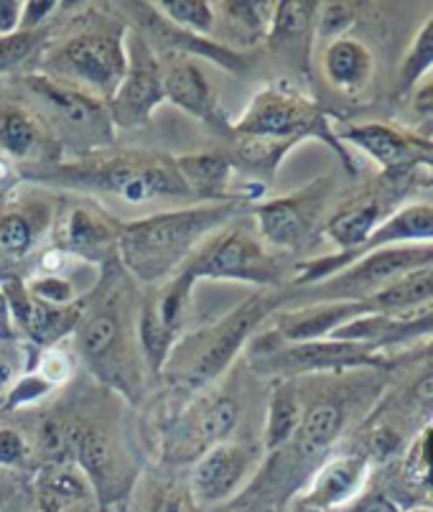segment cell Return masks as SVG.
Listing matches in <instances>:
<instances>
[{"mask_svg":"<svg viewBox=\"0 0 433 512\" xmlns=\"http://www.w3.org/2000/svg\"><path fill=\"white\" fill-rule=\"evenodd\" d=\"M319 34L321 36H339L349 23H352V11H349L347 3H327V6H319Z\"/></svg>","mask_w":433,"mask_h":512,"instance_id":"obj_43","label":"cell"},{"mask_svg":"<svg viewBox=\"0 0 433 512\" xmlns=\"http://www.w3.org/2000/svg\"><path fill=\"white\" fill-rule=\"evenodd\" d=\"M433 240V207L428 204H413V207L400 209L398 214H393L388 222L377 227L372 232L370 240L357 250L355 255H349L347 260L337 265V271L342 265H349L352 260H357L360 255L372 253V250L380 248H393L398 242H431Z\"/></svg>","mask_w":433,"mask_h":512,"instance_id":"obj_26","label":"cell"},{"mask_svg":"<svg viewBox=\"0 0 433 512\" xmlns=\"http://www.w3.org/2000/svg\"><path fill=\"white\" fill-rule=\"evenodd\" d=\"M255 462V451L242 441H220L194 462L189 495L202 507L222 505L245 487Z\"/></svg>","mask_w":433,"mask_h":512,"instance_id":"obj_16","label":"cell"},{"mask_svg":"<svg viewBox=\"0 0 433 512\" xmlns=\"http://www.w3.org/2000/svg\"><path fill=\"white\" fill-rule=\"evenodd\" d=\"M327 189V181H316L296 194L255 204L253 217L258 235L263 237L260 242L281 250L301 248L319 217V209L324 207Z\"/></svg>","mask_w":433,"mask_h":512,"instance_id":"obj_14","label":"cell"},{"mask_svg":"<svg viewBox=\"0 0 433 512\" xmlns=\"http://www.w3.org/2000/svg\"><path fill=\"white\" fill-rule=\"evenodd\" d=\"M31 459V446L21 431L0 426V469H23Z\"/></svg>","mask_w":433,"mask_h":512,"instance_id":"obj_41","label":"cell"},{"mask_svg":"<svg viewBox=\"0 0 433 512\" xmlns=\"http://www.w3.org/2000/svg\"><path fill=\"white\" fill-rule=\"evenodd\" d=\"M342 138L370 153L377 164L388 169L390 174L393 171H408L423 156L421 143L408 136H400L388 125H355V128L344 130Z\"/></svg>","mask_w":433,"mask_h":512,"instance_id":"obj_24","label":"cell"},{"mask_svg":"<svg viewBox=\"0 0 433 512\" xmlns=\"http://www.w3.org/2000/svg\"><path fill=\"white\" fill-rule=\"evenodd\" d=\"M125 34L128 26H107L72 36L46 57V74L107 102L128 69Z\"/></svg>","mask_w":433,"mask_h":512,"instance_id":"obj_5","label":"cell"},{"mask_svg":"<svg viewBox=\"0 0 433 512\" xmlns=\"http://www.w3.org/2000/svg\"><path fill=\"white\" fill-rule=\"evenodd\" d=\"M433 67V18L421 29V34L413 41L408 57H405L403 69H400V87L411 90L418 79Z\"/></svg>","mask_w":433,"mask_h":512,"instance_id":"obj_37","label":"cell"},{"mask_svg":"<svg viewBox=\"0 0 433 512\" xmlns=\"http://www.w3.org/2000/svg\"><path fill=\"white\" fill-rule=\"evenodd\" d=\"M151 512H184V500L174 495V492H166V495H161L153 502Z\"/></svg>","mask_w":433,"mask_h":512,"instance_id":"obj_50","label":"cell"},{"mask_svg":"<svg viewBox=\"0 0 433 512\" xmlns=\"http://www.w3.org/2000/svg\"><path fill=\"white\" fill-rule=\"evenodd\" d=\"M365 477V462L360 456H342V459H334V462L324 464L321 472L316 474V479L311 482V490L306 495V502L316 507H329L342 505L344 500H349V495H355L357 484Z\"/></svg>","mask_w":433,"mask_h":512,"instance_id":"obj_27","label":"cell"},{"mask_svg":"<svg viewBox=\"0 0 433 512\" xmlns=\"http://www.w3.org/2000/svg\"><path fill=\"white\" fill-rule=\"evenodd\" d=\"M380 365L370 344L316 339V342L286 344L268 349L253 360V370L260 375H301V372L344 370V367Z\"/></svg>","mask_w":433,"mask_h":512,"instance_id":"obj_13","label":"cell"},{"mask_svg":"<svg viewBox=\"0 0 433 512\" xmlns=\"http://www.w3.org/2000/svg\"><path fill=\"white\" fill-rule=\"evenodd\" d=\"M26 288H29V293L34 296V299L46 301V304H54V306H72L79 301L69 278L34 276L29 283H26Z\"/></svg>","mask_w":433,"mask_h":512,"instance_id":"obj_40","label":"cell"},{"mask_svg":"<svg viewBox=\"0 0 433 512\" xmlns=\"http://www.w3.org/2000/svg\"><path fill=\"white\" fill-rule=\"evenodd\" d=\"M181 271L194 281H240L255 286H276L281 281L278 260L263 242L242 227H222L194 250Z\"/></svg>","mask_w":433,"mask_h":512,"instance_id":"obj_8","label":"cell"},{"mask_svg":"<svg viewBox=\"0 0 433 512\" xmlns=\"http://www.w3.org/2000/svg\"><path fill=\"white\" fill-rule=\"evenodd\" d=\"M49 227V212L41 204H11L0 212V263H21L36 248Z\"/></svg>","mask_w":433,"mask_h":512,"instance_id":"obj_25","label":"cell"},{"mask_svg":"<svg viewBox=\"0 0 433 512\" xmlns=\"http://www.w3.org/2000/svg\"><path fill=\"white\" fill-rule=\"evenodd\" d=\"M194 286H197V281L179 271L161 286H153V291L138 306L135 337H138V347H141L148 375H164V370L169 367L176 339H179V332L184 329V321L189 316Z\"/></svg>","mask_w":433,"mask_h":512,"instance_id":"obj_9","label":"cell"},{"mask_svg":"<svg viewBox=\"0 0 433 512\" xmlns=\"http://www.w3.org/2000/svg\"><path fill=\"white\" fill-rule=\"evenodd\" d=\"M16 383V377H13V362L11 357L0 349V403L6 398V393L11 390V385Z\"/></svg>","mask_w":433,"mask_h":512,"instance_id":"obj_48","label":"cell"},{"mask_svg":"<svg viewBox=\"0 0 433 512\" xmlns=\"http://www.w3.org/2000/svg\"><path fill=\"white\" fill-rule=\"evenodd\" d=\"M339 428H342V411L334 403H319L304 413L293 441L304 456H316L329 449V444L337 439Z\"/></svg>","mask_w":433,"mask_h":512,"instance_id":"obj_31","label":"cell"},{"mask_svg":"<svg viewBox=\"0 0 433 512\" xmlns=\"http://www.w3.org/2000/svg\"><path fill=\"white\" fill-rule=\"evenodd\" d=\"M79 263H82V260L74 258L72 253L57 248V245H51V248H46L44 253L39 255V260H36V276L69 278V273H72Z\"/></svg>","mask_w":433,"mask_h":512,"instance_id":"obj_42","label":"cell"},{"mask_svg":"<svg viewBox=\"0 0 433 512\" xmlns=\"http://www.w3.org/2000/svg\"><path fill=\"white\" fill-rule=\"evenodd\" d=\"M174 164L194 199H202V202H230L232 199L235 164L230 153H184V156H174Z\"/></svg>","mask_w":433,"mask_h":512,"instance_id":"obj_23","label":"cell"},{"mask_svg":"<svg viewBox=\"0 0 433 512\" xmlns=\"http://www.w3.org/2000/svg\"><path fill=\"white\" fill-rule=\"evenodd\" d=\"M324 72L337 90H360L372 74L370 51L355 39H334L324 54Z\"/></svg>","mask_w":433,"mask_h":512,"instance_id":"obj_28","label":"cell"},{"mask_svg":"<svg viewBox=\"0 0 433 512\" xmlns=\"http://www.w3.org/2000/svg\"><path fill=\"white\" fill-rule=\"evenodd\" d=\"M16 337V327H13V316H11V304H8L6 293H3V286H0V342H13Z\"/></svg>","mask_w":433,"mask_h":512,"instance_id":"obj_47","label":"cell"},{"mask_svg":"<svg viewBox=\"0 0 433 512\" xmlns=\"http://www.w3.org/2000/svg\"><path fill=\"white\" fill-rule=\"evenodd\" d=\"M316 11L319 3L309 0H281L276 3V13L270 21L268 41L276 51H296L301 44L309 41L311 29H314Z\"/></svg>","mask_w":433,"mask_h":512,"instance_id":"obj_30","label":"cell"},{"mask_svg":"<svg viewBox=\"0 0 433 512\" xmlns=\"http://www.w3.org/2000/svg\"><path fill=\"white\" fill-rule=\"evenodd\" d=\"M153 8L176 29L189 31L202 39L212 36L214 3H207V0H153Z\"/></svg>","mask_w":433,"mask_h":512,"instance_id":"obj_33","label":"cell"},{"mask_svg":"<svg viewBox=\"0 0 433 512\" xmlns=\"http://www.w3.org/2000/svg\"><path fill=\"white\" fill-rule=\"evenodd\" d=\"M23 87L34 100V110L54 141H67L82 153L102 151L113 141V120L107 105L77 87L59 82L49 74H26Z\"/></svg>","mask_w":433,"mask_h":512,"instance_id":"obj_4","label":"cell"},{"mask_svg":"<svg viewBox=\"0 0 433 512\" xmlns=\"http://www.w3.org/2000/svg\"><path fill=\"white\" fill-rule=\"evenodd\" d=\"M242 204L199 202L192 207L158 212L146 220L120 222L118 227V260L128 276L146 286H161L184 268L194 250L212 232L230 225Z\"/></svg>","mask_w":433,"mask_h":512,"instance_id":"obj_2","label":"cell"},{"mask_svg":"<svg viewBox=\"0 0 433 512\" xmlns=\"http://www.w3.org/2000/svg\"><path fill=\"white\" fill-rule=\"evenodd\" d=\"M18 179L31 184L105 194L128 204H151L158 199H194L181 179L174 156L156 151H92L54 164L23 166Z\"/></svg>","mask_w":433,"mask_h":512,"instance_id":"obj_1","label":"cell"},{"mask_svg":"<svg viewBox=\"0 0 433 512\" xmlns=\"http://www.w3.org/2000/svg\"><path fill=\"white\" fill-rule=\"evenodd\" d=\"M125 13H130L133 18V29L148 41V44H161L169 51H179L184 57H207L214 64L230 69V72L242 74L248 69V62L242 54H237L230 46H222L212 39H202V36H194L189 31H181L176 26H171L166 18L158 16V11L153 8V3H125Z\"/></svg>","mask_w":433,"mask_h":512,"instance_id":"obj_18","label":"cell"},{"mask_svg":"<svg viewBox=\"0 0 433 512\" xmlns=\"http://www.w3.org/2000/svg\"><path fill=\"white\" fill-rule=\"evenodd\" d=\"M46 41V29L39 31H16L11 36L0 39V74H8L13 69L23 67L34 57L39 46Z\"/></svg>","mask_w":433,"mask_h":512,"instance_id":"obj_36","label":"cell"},{"mask_svg":"<svg viewBox=\"0 0 433 512\" xmlns=\"http://www.w3.org/2000/svg\"><path fill=\"white\" fill-rule=\"evenodd\" d=\"M118 227L120 222L95 204H72L57 220L54 245L82 263L105 265L118 258Z\"/></svg>","mask_w":433,"mask_h":512,"instance_id":"obj_17","label":"cell"},{"mask_svg":"<svg viewBox=\"0 0 433 512\" xmlns=\"http://www.w3.org/2000/svg\"><path fill=\"white\" fill-rule=\"evenodd\" d=\"M416 512H428V510H416Z\"/></svg>","mask_w":433,"mask_h":512,"instance_id":"obj_53","label":"cell"},{"mask_svg":"<svg viewBox=\"0 0 433 512\" xmlns=\"http://www.w3.org/2000/svg\"><path fill=\"white\" fill-rule=\"evenodd\" d=\"M23 0H0V39L21 31Z\"/></svg>","mask_w":433,"mask_h":512,"instance_id":"obj_45","label":"cell"},{"mask_svg":"<svg viewBox=\"0 0 433 512\" xmlns=\"http://www.w3.org/2000/svg\"><path fill=\"white\" fill-rule=\"evenodd\" d=\"M276 309V299L273 296H250L242 301L230 316L217 321L214 327L204 329L197 334V347L192 349V360L184 362L179 370V385H184L189 393H202L214 383L227 367L235 362L240 355V349L248 344V339L258 332V327L273 314Z\"/></svg>","mask_w":433,"mask_h":512,"instance_id":"obj_7","label":"cell"},{"mask_svg":"<svg viewBox=\"0 0 433 512\" xmlns=\"http://www.w3.org/2000/svg\"><path fill=\"white\" fill-rule=\"evenodd\" d=\"M74 367H77V362H74L72 352H67L62 344H54V347L41 349L34 372L44 380L46 385H51V388L57 390L72 380Z\"/></svg>","mask_w":433,"mask_h":512,"instance_id":"obj_38","label":"cell"},{"mask_svg":"<svg viewBox=\"0 0 433 512\" xmlns=\"http://www.w3.org/2000/svg\"><path fill=\"white\" fill-rule=\"evenodd\" d=\"M360 263L349 265L347 271L337 273L329 283L314 288L321 296L334 299L362 301V296H375L393 286L405 273L433 263V248H380L357 258Z\"/></svg>","mask_w":433,"mask_h":512,"instance_id":"obj_12","label":"cell"},{"mask_svg":"<svg viewBox=\"0 0 433 512\" xmlns=\"http://www.w3.org/2000/svg\"><path fill=\"white\" fill-rule=\"evenodd\" d=\"M0 286L11 304L13 327L21 329L29 342L46 349L62 344L64 337L77 332L82 314H85V299H79L72 306L46 304V301L34 299L26 288V281L11 276V273H0Z\"/></svg>","mask_w":433,"mask_h":512,"instance_id":"obj_15","label":"cell"},{"mask_svg":"<svg viewBox=\"0 0 433 512\" xmlns=\"http://www.w3.org/2000/svg\"><path fill=\"white\" fill-rule=\"evenodd\" d=\"M296 512H327V510H324V507L311 505V502H301V505L296 507Z\"/></svg>","mask_w":433,"mask_h":512,"instance_id":"obj_52","label":"cell"},{"mask_svg":"<svg viewBox=\"0 0 433 512\" xmlns=\"http://www.w3.org/2000/svg\"><path fill=\"white\" fill-rule=\"evenodd\" d=\"M214 8H222L227 21L253 34V41L268 34L273 13H276V3L270 0H222Z\"/></svg>","mask_w":433,"mask_h":512,"instance_id":"obj_34","label":"cell"},{"mask_svg":"<svg viewBox=\"0 0 433 512\" xmlns=\"http://www.w3.org/2000/svg\"><path fill=\"white\" fill-rule=\"evenodd\" d=\"M377 314L370 299L365 301H337V304L314 306V309L291 311V314L276 316V334L288 344L299 342H316L327 339L329 334L344 327L347 321L360 319V316Z\"/></svg>","mask_w":433,"mask_h":512,"instance_id":"obj_22","label":"cell"},{"mask_svg":"<svg viewBox=\"0 0 433 512\" xmlns=\"http://www.w3.org/2000/svg\"><path fill=\"white\" fill-rule=\"evenodd\" d=\"M240 408L220 393L197 395L179 413L166 418L161 436V454L171 464L197 462L204 451L227 439L235 428Z\"/></svg>","mask_w":433,"mask_h":512,"instance_id":"obj_10","label":"cell"},{"mask_svg":"<svg viewBox=\"0 0 433 512\" xmlns=\"http://www.w3.org/2000/svg\"><path fill=\"white\" fill-rule=\"evenodd\" d=\"M169 57L164 64V95L166 100L181 107L184 113L194 115L212 128H225L230 133V123H225L220 113V102L212 90V82L202 72L194 59L184 54H164Z\"/></svg>","mask_w":433,"mask_h":512,"instance_id":"obj_20","label":"cell"},{"mask_svg":"<svg viewBox=\"0 0 433 512\" xmlns=\"http://www.w3.org/2000/svg\"><path fill=\"white\" fill-rule=\"evenodd\" d=\"M51 390L54 388H51V385H46L44 380H41V377L31 370L29 375L18 377L16 383L11 385V390H8L6 398H3V408H6V411H18V408L36 406V403H39V400H44Z\"/></svg>","mask_w":433,"mask_h":512,"instance_id":"obj_39","label":"cell"},{"mask_svg":"<svg viewBox=\"0 0 433 512\" xmlns=\"http://www.w3.org/2000/svg\"><path fill=\"white\" fill-rule=\"evenodd\" d=\"M77 349L100 383L118 390L128 403L138 406L143 395V357L138 337H130L120 291L102 296L100 304L82 314L77 327Z\"/></svg>","mask_w":433,"mask_h":512,"instance_id":"obj_3","label":"cell"},{"mask_svg":"<svg viewBox=\"0 0 433 512\" xmlns=\"http://www.w3.org/2000/svg\"><path fill=\"white\" fill-rule=\"evenodd\" d=\"M74 434L77 426L64 421H44L39 428V451L44 464H74Z\"/></svg>","mask_w":433,"mask_h":512,"instance_id":"obj_35","label":"cell"},{"mask_svg":"<svg viewBox=\"0 0 433 512\" xmlns=\"http://www.w3.org/2000/svg\"><path fill=\"white\" fill-rule=\"evenodd\" d=\"M418 398L421 400H426V403H433V372L431 375H426L421 380V383H418Z\"/></svg>","mask_w":433,"mask_h":512,"instance_id":"obj_51","label":"cell"},{"mask_svg":"<svg viewBox=\"0 0 433 512\" xmlns=\"http://www.w3.org/2000/svg\"><path fill=\"white\" fill-rule=\"evenodd\" d=\"M301 418H304V413H301L296 393L288 385H278L273 390V398H270L268 421H265V449L276 451L283 444H288L296 436V431H299Z\"/></svg>","mask_w":433,"mask_h":512,"instance_id":"obj_32","label":"cell"},{"mask_svg":"<svg viewBox=\"0 0 433 512\" xmlns=\"http://www.w3.org/2000/svg\"><path fill=\"white\" fill-rule=\"evenodd\" d=\"M57 8H59L57 0H29V3H23L21 29L23 31L44 29V23L49 21L51 13L57 11Z\"/></svg>","mask_w":433,"mask_h":512,"instance_id":"obj_44","label":"cell"},{"mask_svg":"<svg viewBox=\"0 0 433 512\" xmlns=\"http://www.w3.org/2000/svg\"><path fill=\"white\" fill-rule=\"evenodd\" d=\"M34 512H100V505L77 464H44L36 477Z\"/></svg>","mask_w":433,"mask_h":512,"instance_id":"obj_21","label":"cell"},{"mask_svg":"<svg viewBox=\"0 0 433 512\" xmlns=\"http://www.w3.org/2000/svg\"><path fill=\"white\" fill-rule=\"evenodd\" d=\"M370 301L377 309V314L388 316H408L418 306L433 304V263L400 276L393 286L375 293Z\"/></svg>","mask_w":433,"mask_h":512,"instance_id":"obj_29","label":"cell"},{"mask_svg":"<svg viewBox=\"0 0 433 512\" xmlns=\"http://www.w3.org/2000/svg\"><path fill=\"white\" fill-rule=\"evenodd\" d=\"M413 110H416L418 118L428 125V130H433V82L426 85L423 90L416 92V100H413Z\"/></svg>","mask_w":433,"mask_h":512,"instance_id":"obj_46","label":"cell"},{"mask_svg":"<svg viewBox=\"0 0 433 512\" xmlns=\"http://www.w3.org/2000/svg\"><path fill=\"white\" fill-rule=\"evenodd\" d=\"M125 54L128 69L120 79L118 90L105 102L113 128H143L156 113L158 105H164V64L158 51L143 39L135 29L125 34Z\"/></svg>","mask_w":433,"mask_h":512,"instance_id":"obj_11","label":"cell"},{"mask_svg":"<svg viewBox=\"0 0 433 512\" xmlns=\"http://www.w3.org/2000/svg\"><path fill=\"white\" fill-rule=\"evenodd\" d=\"M230 133L237 138L281 141L293 143V146L304 138H319L329 143L349 164V156L334 138L324 110L286 85L260 90L245 107V113L235 123H230Z\"/></svg>","mask_w":433,"mask_h":512,"instance_id":"obj_6","label":"cell"},{"mask_svg":"<svg viewBox=\"0 0 433 512\" xmlns=\"http://www.w3.org/2000/svg\"><path fill=\"white\" fill-rule=\"evenodd\" d=\"M355 512H398L393 502L383 495H372L355 507Z\"/></svg>","mask_w":433,"mask_h":512,"instance_id":"obj_49","label":"cell"},{"mask_svg":"<svg viewBox=\"0 0 433 512\" xmlns=\"http://www.w3.org/2000/svg\"><path fill=\"white\" fill-rule=\"evenodd\" d=\"M0 156L11 164L44 166L62 158V146L54 141L46 125L29 105H0Z\"/></svg>","mask_w":433,"mask_h":512,"instance_id":"obj_19","label":"cell"}]
</instances>
